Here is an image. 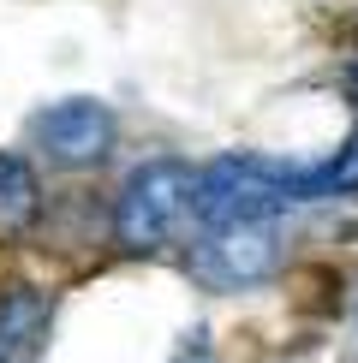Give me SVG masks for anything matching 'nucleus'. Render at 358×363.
<instances>
[{"label":"nucleus","mask_w":358,"mask_h":363,"mask_svg":"<svg viewBox=\"0 0 358 363\" xmlns=\"http://www.w3.org/2000/svg\"><path fill=\"white\" fill-rule=\"evenodd\" d=\"M287 208V167H268L263 155H215L191 173V215L197 226H239L275 220Z\"/></svg>","instance_id":"f257e3e1"},{"label":"nucleus","mask_w":358,"mask_h":363,"mask_svg":"<svg viewBox=\"0 0 358 363\" xmlns=\"http://www.w3.org/2000/svg\"><path fill=\"white\" fill-rule=\"evenodd\" d=\"M191 215V167L179 155H156L126 173L114 196V238L126 250H156L173 238V226Z\"/></svg>","instance_id":"f03ea898"},{"label":"nucleus","mask_w":358,"mask_h":363,"mask_svg":"<svg viewBox=\"0 0 358 363\" xmlns=\"http://www.w3.org/2000/svg\"><path fill=\"white\" fill-rule=\"evenodd\" d=\"M191 268H197V280L215 286V292H245V286H263V280L281 268V233H275V220L203 226L197 250H191Z\"/></svg>","instance_id":"7ed1b4c3"},{"label":"nucleus","mask_w":358,"mask_h":363,"mask_svg":"<svg viewBox=\"0 0 358 363\" xmlns=\"http://www.w3.org/2000/svg\"><path fill=\"white\" fill-rule=\"evenodd\" d=\"M114 108L96 96H60L48 101L36 119H30V138H36V149L54 161V167L66 173H84V167H102L114 149Z\"/></svg>","instance_id":"20e7f679"},{"label":"nucleus","mask_w":358,"mask_h":363,"mask_svg":"<svg viewBox=\"0 0 358 363\" xmlns=\"http://www.w3.org/2000/svg\"><path fill=\"white\" fill-rule=\"evenodd\" d=\"M48 345V298L12 286L0 292V363H36Z\"/></svg>","instance_id":"39448f33"},{"label":"nucleus","mask_w":358,"mask_h":363,"mask_svg":"<svg viewBox=\"0 0 358 363\" xmlns=\"http://www.w3.org/2000/svg\"><path fill=\"white\" fill-rule=\"evenodd\" d=\"M328 196H358V131L317 167H287V203H328Z\"/></svg>","instance_id":"423d86ee"},{"label":"nucleus","mask_w":358,"mask_h":363,"mask_svg":"<svg viewBox=\"0 0 358 363\" xmlns=\"http://www.w3.org/2000/svg\"><path fill=\"white\" fill-rule=\"evenodd\" d=\"M36 215H42V191H36L30 161L0 149V233H30Z\"/></svg>","instance_id":"0eeeda50"},{"label":"nucleus","mask_w":358,"mask_h":363,"mask_svg":"<svg viewBox=\"0 0 358 363\" xmlns=\"http://www.w3.org/2000/svg\"><path fill=\"white\" fill-rule=\"evenodd\" d=\"M191 363H215V357H209V352H191Z\"/></svg>","instance_id":"6e6552de"},{"label":"nucleus","mask_w":358,"mask_h":363,"mask_svg":"<svg viewBox=\"0 0 358 363\" xmlns=\"http://www.w3.org/2000/svg\"><path fill=\"white\" fill-rule=\"evenodd\" d=\"M347 84H352V89H358V66H352V72H347Z\"/></svg>","instance_id":"1a4fd4ad"}]
</instances>
